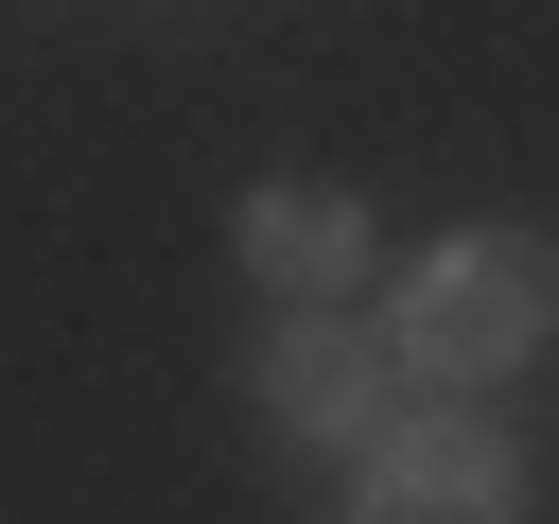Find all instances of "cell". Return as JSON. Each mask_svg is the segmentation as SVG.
<instances>
[{"label":"cell","mask_w":559,"mask_h":524,"mask_svg":"<svg viewBox=\"0 0 559 524\" xmlns=\"http://www.w3.org/2000/svg\"><path fill=\"white\" fill-rule=\"evenodd\" d=\"M542 332H559V227H454L402 262V314H384L402 384H507Z\"/></svg>","instance_id":"cell-1"},{"label":"cell","mask_w":559,"mask_h":524,"mask_svg":"<svg viewBox=\"0 0 559 524\" xmlns=\"http://www.w3.org/2000/svg\"><path fill=\"white\" fill-rule=\"evenodd\" d=\"M262 419H280V437H314V454H367V437L402 419V349H384L367 314L297 297V314L262 332Z\"/></svg>","instance_id":"cell-2"},{"label":"cell","mask_w":559,"mask_h":524,"mask_svg":"<svg viewBox=\"0 0 559 524\" xmlns=\"http://www.w3.org/2000/svg\"><path fill=\"white\" fill-rule=\"evenodd\" d=\"M349 524H524V454L489 437V419H384L367 437V472H349Z\"/></svg>","instance_id":"cell-3"},{"label":"cell","mask_w":559,"mask_h":524,"mask_svg":"<svg viewBox=\"0 0 559 524\" xmlns=\"http://www.w3.org/2000/svg\"><path fill=\"white\" fill-rule=\"evenodd\" d=\"M227 245H245V279H262L280 314H297V297H349V279H367V192H349V175H262Z\"/></svg>","instance_id":"cell-4"}]
</instances>
